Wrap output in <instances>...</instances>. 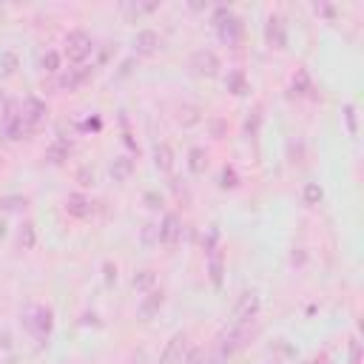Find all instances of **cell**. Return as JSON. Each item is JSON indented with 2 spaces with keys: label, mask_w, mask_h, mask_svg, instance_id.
<instances>
[{
  "label": "cell",
  "mask_w": 364,
  "mask_h": 364,
  "mask_svg": "<svg viewBox=\"0 0 364 364\" xmlns=\"http://www.w3.org/2000/svg\"><path fill=\"white\" fill-rule=\"evenodd\" d=\"M20 322L26 327V333L37 341V344H46L49 336H51V327H54V313L43 305H29L23 313H20Z\"/></svg>",
  "instance_id": "6da1fadb"
},
{
  "label": "cell",
  "mask_w": 364,
  "mask_h": 364,
  "mask_svg": "<svg viewBox=\"0 0 364 364\" xmlns=\"http://www.w3.org/2000/svg\"><path fill=\"white\" fill-rule=\"evenodd\" d=\"M253 336V322H231V327L222 333L220 339V358L234 356L237 350H242Z\"/></svg>",
  "instance_id": "7a4b0ae2"
},
{
  "label": "cell",
  "mask_w": 364,
  "mask_h": 364,
  "mask_svg": "<svg viewBox=\"0 0 364 364\" xmlns=\"http://www.w3.org/2000/svg\"><path fill=\"white\" fill-rule=\"evenodd\" d=\"M213 26H216V34H220L222 43H228V46H237L239 43L242 23H239V18L228 6H220V9L213 12Z\"/></svg>",
  "instance_id": "3957f363"
},
{
  "label": "cell",
  "mask_w": 364,
  "mask_h": 364,
  "mask_svg": "<svg viewBox=\"0 0 364 364\" xmlns=\"http://www.w3.org/2000/svg\"><path fill=\"white\" fill-rule=\"evenodd\" d=\"M92 51H94V43H92V34L89 32H83V29L68 32V37H65V57L68 60L83 63Z\"/></svg>",
  "instance_id": "277c9868"
},
{
  "label": "cell",
  "mask_w": 364,
  "mask_h": 364,
  "mask_svg": "<svg viewBox=\"0 0 364 364\" xmlns=\"http://www.w3.org/2000/svg\"><path fill=\"white\" fill-rule=\"evenodd\" d=\"M188 353H191L188 336H185V333H174V336L168 339V344H165L163 356H160V364H185Z\"/></svg>",
  "instance_id": "5b68a950"
},
{
  "label": "cell",
  "mask_w": 364,
  "mask_h": 364,
  "mask_svg": "<svg viewBox=\"0 0 364 364\" xmlns=\"http://www.w3.org/2000/svg\"><path fill=\"white\" fill-rule=\"evenodd\" d=\"M259 308H262V299L256 290H248V294L239 296V302L234 305V316L231 322H253L259 316Z\"/></svg>",
  "instance_id": "8992f818"
},
{
  "label": "cell",
  "mask_w": 364,
  "mask_h": 364,
  "mask_svg": "<svg viewBox=\"0 0 364 364\" xmlns=\"http://www.w3.org/2000/svg\"><path fill=\"white\" fill-rule=\"evenodd\" d=\"M191 71L196 77H213L220 71V57H216L211 49H199L191 54Z\"/></svg>",
  "instance_id": "52a82bcc"
},
{
  "label": "cell",
  "mask_w": 364,
  "mask_h": 364,
  "mask_svg": "<svg viewBox=\"0 0 364 364\" xmlns=\"http://www.w3.org/2000/svg\"><path fill=\"white\" fill-rule=\"evenodd\" d=\"M29 131H32V125L23 120L20 111H9V114L4 117V137H6V139H23Z\"/></svg>",
  "instance_id": "ba28073f"
},
{
  "label": "cell",
  "mask_w": 364,
  "mask_h": 364,
  "mask_svg": "<svg viewBox=\"0 0 364 364\" xmlns=\"http://www.w3.org/2000/svg\"><path fill=\"white\" fill-rule=\"evenodd\" d=\"M265 37H268L270 49H284V46H287V29H284V20H282L279 15H270V18H268Z\"/></svg>",
  "instance_id": "9c48e42d"
},
{
  "label": "cell",
  "mask_w": 364,
  "mask_h": 364,
  "mask_svg": "<svg viewBox=\"0 0 364 364\" xmlns=\"http://www.w3.org/2000/svg\"><path fill=\"white\" fill-rule=\"evenodd\" d=\"M222 251L216 248V234H211V242H208V270H211V282L213 284H222Z\"/></svg>",
  "instance_id": "30bf717a"
},
{
  "label": "cell",
  "mask_w": 364,
  "mask_h": 364,
  "mask_svg": "<svg viewBox=\"0 0 364 364\" xmlns=\"http://www.w3.org/2000/svg\"><path fill=\"white\" fill-rule=\"evenodd\" d=\"M157 49H160L157 32H151V29L137 32V37H134V51H137V54H154Z\"/></svg>",
  "instance_id": "8fae6325"
},
{
  "label": "cell",
  "mask_w": 364,
  "mask_h": 364,
  "mask_svg": "<svg viewBox=\"0 0 364 364\" xmlns=\"http://www.w3.org/2000/svg\"><path fill=\"white\" fill-rule=\"evenodd\" d=\"M180 237H182V225H180L177 216L168 213L165 220H163V225H160V242H163V245H177Z\"/></svg>",
  "instance_id": "7c38bea8"
},
{
  "label": "cell",
  "mask_w": 364,
  "mask_h": 364,
  "mask_svg": "<svg viewBox=\"0 0 364 364\" xmlns=\"http://www.w3.org/2000/svg\"><path fill=\"white\" fill-rule=\"evenodd\" d=\"M20 114H23V120H26V123H29V125L34 128V125H37V123H40V120L46 117V103H40L37 97H29V100L23 103Z\"/></svg>",
  "instance_id": "4fadbf2b"
},
{
  "label": "cell",
  "mask_w": 364,
  "mask_h": 364,
  "mask_svg": "<svg viewBox=\"0 0 364 364\" xmlns=\"http://www.w3.org/2000/svg\"><path fill=\"white\" fill-rule=\"evenodd\" d=\"M89 75H92V68L89 65H80V68H71L68 75L60 80V89H68V92H75L80 83H86L89 80Z\"/></svg>",
  "instance_id": "5bb4252c"
},
{
  "label": "cell",
  "mask_w": 364,
  "mask_h": 364,
  "mask_svg": "<svg viewBox=\"0 0 364 364\" xmlns=\"http://www.w3.org/2000/svg\"><path fill=\"white\" fill-rule=\"evenodd\" d=\"M65 208H68L71 216H80V220L92 213V202H89V196H83V194H71Z\"/></svg>",
  "instance_id": "9a60e30c"
},
{
  "label": "cell",
  "mask_w": 364,
  "mask_h": 364,
  "mask_svg": "<svg viewBox=\"0 0 364 364\" xmlns=\"http://www.w3.org/2000/svg\"><path fill=\"white\" fill-rule=\"evenodd\" d=\"M154 163L160 171H171L174 168V154H171V145L168 142H160L154 149Z\"/></svg>",
  "instance_id": "2e32d148"
},
{
  "label": "cell",
  "mask_w": 364,
  "mask_h": 364,
  "mask_svg": "<svg viewBox=\"0 0 364 364\" xmlns=\"http://www.w3.org/2000/svg\"><path fill=\"white\" fill-rule=\"evenodd\" d=\"M160 305H163V290H154V294H149V299L139 305V316L142 319H151L160 310Z\"/></svg>",
  "instance_id": "e0dca14e"
},
{
  "label": "cell",
  "mask_w": 364,
  "mask_h": 364,
  "mask_svg": "<svg viewBox=\"0 0 364 364\" xmlns=\"http://www.w3.org/2000/svg\"><path fill=\"white\" fill-rule=\"evenodd\" d=\"M131 171H134V163H131L128 157H120V160H114V165H111V177H114L117 182H125V180L131 177Z\"/></svg>",
  "instance_id": "ac0fdd59"
},
{
  "label": "cell",
  "mask_w": 364,
  "mask_h": 364,
  "mask_svg": "<svg viewBox=\"0 0 364 364\" xmlns=\"http://www.w3.org/2000/svg\"><path fill=\"white\" fill-rule=\"evenodd\" d=\"M188 168H191L194 174H202V171L208 168V154H205L202 149H191V154H188Z\"/></svg>",
  "instance_id": "d6986e66"
},
{
  "label": "cell",
  "mask_w": 364,
  "mask_h": 364,
  "mask_svg": "<svg viewBox=\"0 0 364 364\" xmlns=\"http://www.w3.org/2000/svg\"><path fill=\"white\" fill-rule=\"evenodd\" d=\"M310 92V77H308V71H296V77L294 83H290V94H308Z\"/></svg>",
  "instance_id": "ffe728a7"
},
{
  "label": "cell",
  "mask_w": 364,
  "mask_h": 364,
  "mask_svg": "<svg viewBox=\"0 0 364 364\" xmlns=\"http://www.w3.org/2000/svg\"><path fill=\"white\" fill-rule=\"evenodd\" d=\"M15 68H18V57H15L12 51H4V54H0V77H12Z\"/></svg>",
  "instance_id": "44dd1931"
},
{
  "label": "cell",
  "mask_w": 364,
  "mask_h": 364,
  "mask_svg": "<svg viewBox=\"0 0 364 364\" xmlns=\"http://www.w3.org/2000/svg\"><path fill=\"white\" fill-rule=\"evenodd\" d=\"M65 154H68V142H65V139H60V142H54L51 149L46 151V160L57 165V163H63V157H65Z\"/></svg>",
  "instance_id": "7402d4cb"
},
{
  "label": "cell",
  "mask_w": 364,
  "mask_h": 364,
  "mask_svg": "<svg viewBox=\"0 0 364 364\" xmlns=\"http://www.w3.org/2000/svg\"><path fill=\"white\" fill-rule=\"evenodd\" d=\"M154 270H139V276H134V287H139V290H145V287H151L154 284Z\"/></svg>",
  "instance_id": "603a6c76"
},
{
  "label": "cell",
  "mask_w": 364,
  "mask_h": 364,
  "mask_svg": "<svg viewBox=\"0 0 364 364\" xmlns=\"http://www.w3.org/2000/svg\"><path fill=\"white\" fill-rule=\"evenodd\" d=\"M228 89L234 94H245V77H242V71H234V75L228 77Z\"/></svg>",
  "instance_id": "cb8c5ba5"
},
{
  "label": "cell",
  "mask_w": 364,
  "mask_h": 364,
  "mask_svg": "<svg viewBox=\"0 0 364 364\" xmlns=\"http://www.w3.org/2000/svg\"><path fill=\"white\" fill-rule=\"evenodd\" d=\"M40 63H43V71H57L60 68V54L57 51H46Z\"/></svg>",
  "instance_id": "d4e9b609"
},
{
  "label": "cell",
  "mask_w": 364,
  "mask_h": 364,
  "mask_svg": "<svg viewBox=\"0 0 364 364\" xmlns=\"http://www.w3.org/2000/svg\"><path fill=\"white\" fill-rule=\"evenodd\" d=\"M319 199H322V188H319V185H313V182H310V185H308V188H305V202H308V205H316V202H319Z\"/></svg>",
  "instance_id": "484cf974"
},
{
  "label": "cell",
  "mask_w": 364,
  "mask_h": 364,
  "mask_svg": "<svg viewBox=\"0 0 364 364\" xmlns=\"http://www.w3.org/2000/svg\"><path fill=\"white\" fill-rule=\"evenodd\" d=\"M20 245H23V248H32V245H34V228H32V225H23V231H20Z\"/></svg>",
  "instance_id": "4316f807"
},
{
  "label": "cell",
  "mask_w": 364,
  "mask_h": 364,
  "mask_svg": "<svg viewBox=\"0 0 364 364\" xmlns=\"http://www.w3.org/2000/svg\"><path fill=\"white\" fill-rule=\"evenodd\" d=\"M344 117H347V128H350V134H356V106H344Z\"/></svg>",
  "instance_id": "83f0119b"
},
{
  "label": "cell",
  "mask_w": 364,
  "mask_h": 364,
  "mask_svg": "<svg viewBox=\"0 0 364 364\" xmlns=\"http://www.w3.org/2000/svg\"><path fill=\"white\" fill-rule=\"evenodd\" d=\"M237 185V171L234 168H225L222 171V188H234Z\"/></svg>",
  "instance_id": "f1b7e54d"
},
{
  "label": "cell",
  "mask_w": 364,
  "mask_h": 364,
  "mask_svg": "<svg viewBox=\"0 0 364 364\" xmlns=\"http://www.w3.org/2000/svg\"><path fill=\"white\" fill-rule=\"evenodd\" d=\"M125 12H134V15H142V12H154L157 4H149V6H123Z\"/></svg>",
  "instance_id": "f546056e"
},
{
  "label": "cell",
  "mask_w": 364,
  "mask_h": 364,
  "mask_svg": "<svg viewBox=\"0 0 364 364\" xmlns=\"http://www.w3.org/2000/svg\"><path fill=\"white\" fill-rule=\"evenodd\" d=\"M358 358H361V350H358V341L353 339V344H350V364H358Z\"/></svg>",
  "instance_id": "4dcf8cb0"
},
{
  "label": "cell",
  "mask_w": 364,
  "mask_h": 364,
  "mask_svg": "<svg viewBox=\"0 0 364 364\" xmlns=\"http://www.w3.org/2000/svg\"><path fill=\"white\" fill-rule=\"evenodd\" d=\"M205 364H220V356H216V358H208Z\"/></svg>",
  "instance_id": "1f68e13d"
},
{
  "label": "cell",
  "mask_w": 364,
  "mask_h": 364,
  "mask_svg": "<svg viewBox=\"0 0 364 364\" xmlns=\"http://www.w3.org/2000/svg\"><path fill=\"white\" fill-rule=\"evenodd\" d=\"M4 234H6V225H4V222H0V237H4Z\"/></svg>",
  "instance_id": "d6a6232c"
}]
</instances>
